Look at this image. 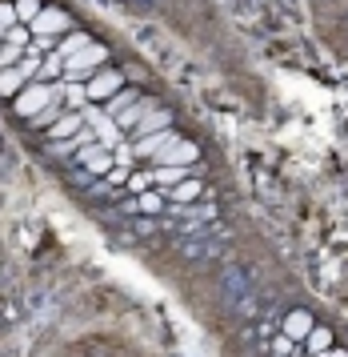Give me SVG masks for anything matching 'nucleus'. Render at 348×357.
<instances>
[{
	"instance_id": "nucleus-1",
	"label": "nucleus",
	"mask_w": 348,
	"mask_h": 357,
	"mask_svg": "<svg viewBox=\"0 0 348 357\" xmlns=\"http://www.w3.org/2000/svg\"><path fill=\"white\" fill-rule=\"evenodd\" d=\"M56 97H64V84L61 89H52V84H29V89H20V97H13L16 116H40Z\"/></svg>"
},
{
	"instance_id": "nucleus-2",
	"label": "nucleus",
	"mask_w": 348,
	"mask_h": 357,
	"mask_svg": "<svg viewBox=\"0 0 348 357\" xmlns=\"http://www.w3.org/2000/svg\"><path fill=\"white\" fill-rule=\"evenodd\" d=\"M104 65H109V49L93 40L88 49H80L77 56H68V61H64V73H68L72 81H88L96 68H104Z\"/></svg>"
},
{
	"instance_id": "nucleus-3",
	"label": "nucleus",
	"mask_w": 348,
	"mask_h": 357,
	"mask_svg": "<svg viewBox=\"0 0 348 357\" xmlns=\"http://www.w3.org/2000/svg\"><path fill=\"white\" fill-rule=\"evenodd\" d=\"M120 89H125V73H116V68H96L93 77L84 81V97L93 100V105H104V100H112Z\"/></svg>"
},
{
	"instance_id": "nucleus-4",
	"label": "nucleus",
	"mask_w": 348,
	"mask_h": 357,
	"mask_svg": "<svg viewBox=\"0 0 348 357\" xmlns=\"http://www.w3.org/2000/svg\"><path fill=\"white\" fill-rule=\"evenodd\" d=\"M313 8L329 24V33L340 40V49H348V0H313Z\"/></svg>"
},
{
	"instance_id": "nucleus-5",
	"label": "nucleus",
	"mask_w": 348,
	"mask_h": 357,
	"mask_svg": "<svg viewBox=\"0 0 348 357\" xmlns=\"http://www.w3.org/2000/svg\"><path fill=\"white\" fill-rule=\"evenodd\" d=\"M32 36H64L72 33V17L64 13V8H40V17L29 24Z\"/></svg>"
},
{
	"instance_id": "nucleus-6",
	"label": "nucleus",
	"mask_w": 348,
	"mask_h": 357,
	"mask_svg": "<svg viewBox=\"0 0 348 357\" xmlns=\"http://www.w3.org/2000/svg\"><path fill=\"white\" fill-rule=\"evenodd\" d=\"M80 129H84V113H61V121L48 125V137H52V141H68V137H77Z\"/></svg>"
},
{
	"instance_id": "nucleus-7",
	"label": "nucleus",
	"mask_w": 348,
	"mask_h": 357,
	"mask_svg": "<svg viewBox=\"0 0 348 357\" xmlns=\"http://www.w3.org/2000/svg\"><path fill=\"white\" fill-rule=\"evenodd\" d=\"M88 45H93V36H88V33H64L61 40H56V56L68 61V56H77V52L88 49Z\"/></svg>"
},
{
	"instance_id": "nucleus-8",
	"label": "nucleus",
	"mask_w": 348,
	"mask_h": 357,
	"mask_svg": "<svg viewBox=\"0 0 348 357\" xmlns=\"http://www.w3.org/2000/svg\"><path fill=\"white\" fill-rule=\"evenodd\" d=\"M24 73L20 68H0V97H20Z\"/></svg>"
},
{
	"instance_id": "nucleus-9",
	"label": "nucleus",
	"mask_w": 348,
	"mask_h": 357,
	"mask_svg": "<svg viewBox=\"0 0 348 357\" xmlns=\"http://www.w3.org/2000/svg\"><path fill=\"white\" fill-rule=\"evenodd\" d=\"M40 17V0H16V20L20 24H32Z\"/></svg>"
},
{
	"instance_id": "nucleus-10",
	"label": "nucleus",
	"mask_w": 348,
	"mask_h": 357,
	"mask_svg": "<svg viewBox=\"0 0 348 357\" xmlns=\"http://www.w3.org/2000/svg\"><path fill=\"white\" fill-rule=\"evenodd\" d=\"M24 49H16V45H0V68H16L24 56H20Z\"/></svg>"
},
{
	"instance_id": "nucleus-11",
	"label": "nucleus",
	"mask_w": 348,
	"mask_h": 357,
	"mask_svg": "<svg viewBox=\"0 0 348 357\" xmlns=\"http://www.w3.org/2000/svg\"><path fill=\"white\" fill-rule=\"evenodd\" d=\"M16 4H0V29H16Z\"/></svg>"
},
{
	"instance_id": "nucleus-12",
	"label": "nucleus",
	"mask_w": 348,
	"mask_h": 357,
	"mask_svg": "<svg viewBox=\"0 0 348 357\" xmlns=\"http://www.w3.org/2000/svg\"><path fill=\"white\" fill-rule=\"evenodd\" d=\"M29 24H16V29H8V45H16V49H20V45H24V40H29Z\"/></svg>"
}]
</instances>
